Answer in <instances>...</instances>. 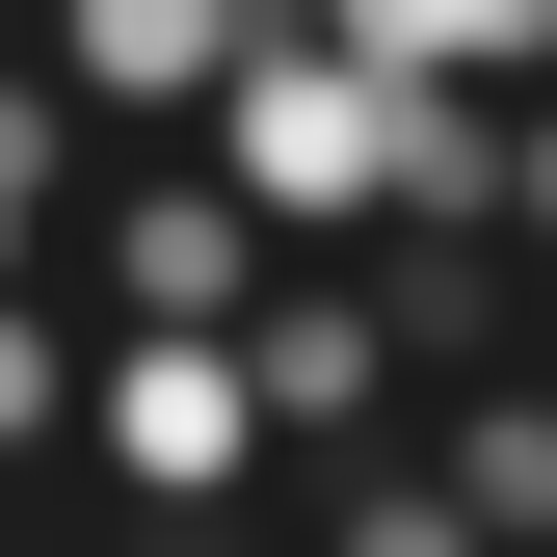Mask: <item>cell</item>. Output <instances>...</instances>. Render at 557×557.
<instances>
[{
    "instance_id": "obj_1",
    "label": "cell",
    "mask_w": 557,
    "mask_h": 557,
    "mask_svg": "<svg viewBox=\"0 0 557 557\" xmlns=\"http://www.w3.org/2000/svg\"><path fill=\"white\" fill-rule=\"evenodd\" d=\"M372 81H345V53L293 27V0H265L239 27V81H213V133H186V160H213V213L265 239V265H372Z\"/></svg>"
},
{
    "instance_id": "obj_2",
    "label": "cell",
    "mask_w": 557,
    "mask_h": 557,
    "mask_svg": "<svg viewBox=\"0 0 557 557\" xmlns=\"http://www.w3.org/2000/svg\"><path fill=\"white\" fill-rule=\"evenodd\" d=\"M53 239H81V345H239V293H265V239L213 213V160H81V213H53Z\"/></svg>"
},
{
    "instance_id": "obj_3",
    "label": "cell",
    "mask_w": 557,
    "mask_h": 557,
    "mask_svg": "<svg viewBox=\"0 0 557 557\" xmlns=\"http://www.w3.org/2000/svg\"><path fill=\"white\" fill-rule=\"evenodd\" d=\"M213 372H239V425H265V478H398V345L345 319V265H265Z\"/></svg>"
},
{
    "instance_id": "obj_4",
    "label": "cell",
    "mask_w": 557,
    "mask_h": 557,
    "mask_svg": "<svg viewBox=\"0 0 557 557\" xmlns=\"http://www.w3.org/2000/svg\"><path fill=\"white\" fill-rule=\"evenodd\" d=\"M53 451H107L133 531H239V505H265V425H239L213 345H81V425H53Z\"/></svg>"
},
{
    "instance_id": "obj_5",
    "label": "cell",
    "mask_w": 557,
    "mask_h": 557,
    "mask_svg": "<svg viewBox=\"0 0 557 557\" xmlns=\"http://www.w3.org/2000/svg\"><path fill=\"white\" fill-rule=\"evenodd\" d=\"M398 478H425L478 557H531V531H557V398H531V372H478V398H398Z\"/></svg>"
},
{
    "instance_id": "obj_6",
    "label": "cell",
    "mask_w": 557,
    "mask_h": 557,
    "mask_svg": "<svg viewBox=\"0 0 557 557\" xmlns=\"http://www.w3.org/2000/svg\"><path fill=\"white\" fill-rule=\"evenodd\" d=\"M53 213H81V133H53V81H27V53H0V293L53 265Z\"/></svg>"
},
{
    "instance_id": "obj_7",
    "label": "cell",
    "mask_w": 557,
    "mask_h": 557,
    "mask_svg": "<svg viewBox=\"0 0 557 557\" xmlns=\"http://www.w3.org/2000/svg\"><path fill=\"white\" fill-rule=\"evenodd\" d=\"M53 425H81V319H53V293H0V478H27Z\"/></svg>"
},
{
    "instance_id": "obj_8",
    "label": "cell",
    "mask_w": 557,
    "mask_h": 557,
    "mask_svg": "<svg viewBox=\"0 0 557 557\" xmlns=\"http://www.w3.org/2000/svg\"><path fill=\"white\" fill-rule=\"evenodd\" d=\"M319 557H478V531L425 505V478H319Z\"/></svg>"
},
{
    "instance_id": "obj_9",
    "label": "cell",
    "mask_w": 557,
    "mask_h": 557,
    "mask_svg": "<svg viewBox=\"0 0 557 557\" xmlns=\"http://www.w3.org/2000/svg\"><path fill=\"white\" fill-rule=\"evenodd\" d=\"M0 557H81V531H0Z\"/></svg>"
},
{
    "instance_id": "obj_10",
    "label": "cell",
    "mask_w": 557,
    "mask_h": 557,
    "mask_svg": "<svg viewBox=\"0 0 557 557\" xmlns=\"http://www.w3.org/2000/svg\"><path fill=\"white\" fill-rule=\"evenodd\" d=\"M160 557H239V531H160Z\"/></svg>"
}]
</instances>
